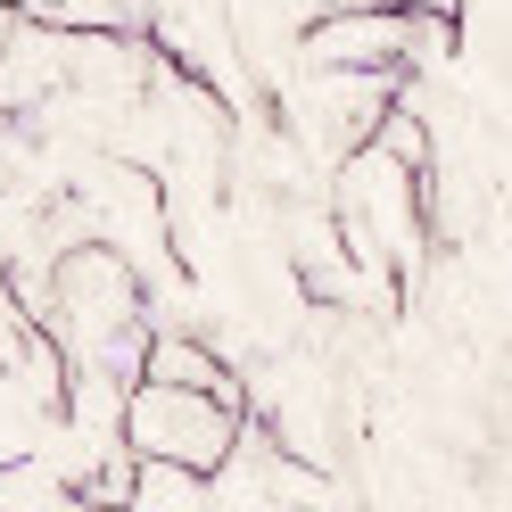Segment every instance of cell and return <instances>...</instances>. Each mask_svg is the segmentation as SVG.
Segmentation results:
<instances>
[{"instance_id": "1", "label": "cell", "mask_w": 512, "mask_h": 512, "mask_svg": "<svg viewBox=\"0 0 512 512\" xmlns=\"http://www.w3.org/2000/svg\"><path fill=\"white\" fill-rule=\"evenodd\" d=\"M240 430H248V405L240 397L174 389V380H133V389H124V422H116V438L133 446L141 463L190 471V479H215L223 463H232Z\"/></svg>"}]
</instances>
